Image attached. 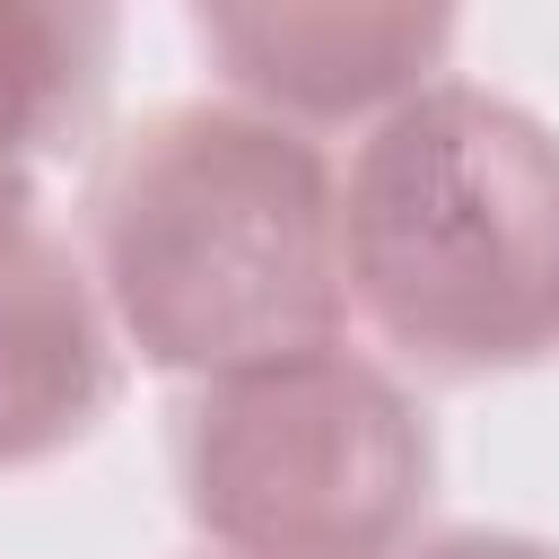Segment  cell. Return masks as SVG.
I'll return each instance as SVG.
<instances>
[{
    "instance_id": "obj_1",
    "label": "cell",
    "mask_w": 559,
    "mask_h": 559,
    "mask_svg": "<svg viewBox=\"0 0 559 559\" xmlns=\"http://www.w3.org/2000/svg\"><path fill=\"white\" fill-rule=\"evenodd\" d=\"M96 297L166 376H253L341 349V175L253 105H157L87 183Z\"/></svg>"
},
{
    "instance_id": "obj_2",
    "label": "cell",
    "mask_w": 559,
    "mask_h": 559,
    "mask_svg": "<svg viewBox=\"0 0 559 559\" xmlns=\"http://www.w3.org/2000/svg\"><path fill=\"white\" fill-rule=\"evenodd\" d=\"M341 288L437 384L559 358V131L463 79L393 105L341 175Z\"/></svg>"
},
{
    "instance_id": "obj_3",
    "label": "cell",
    "mask_w": 559,
    "mask_h": 559,
    "mask_svg": "<svg viewBox=\"0 0 559 559\" xmlns=\"http://www.w3.org/2000/svg\"><path fill=\"white\" fill-rule=\"evenodd\" d=\"M175 480L227 559H402L437 498V437L384 367L314 349L201 384Z\"/></svg>"
},
{
    "instance_id": "obj_4",
    "label": "cell",
    "mask_w": 559,
    "mask_h": 559,
    "mask_svg": "<svg viewBox=\"0 0 559 559\" xmlns=\"http://www.w3.org/2000/svg\"><path fill=\"white\" fill-rule=\"evenodd\" d=\"M192 44L236 87V105L306 131V122H384L393 105L437 87L454 17L384 0H210L192 9Z\"/></svg>"
},
{
    "instance_id": "obj_5",
    "label": "cell",
    "mask_w": 559,
    "mask_h": 559,
    "mask_svg": "<svg viewBox=\"0 0 559 559\" xmlns=\"http://www.w3.org/2000/svg\"><path fill=\"white\" fill-rule=\"evenodd\" d=\"M114 393L122 341L87 262L52 227H26L17 245H0V472H35L87 445Z\"/></svg>"
},
{
    "instance_id": "obj_6",
    "label": "cell",
    "mask_w": 559,
    "mask_h": 559,
    "mask_svg": "<svg viewBox=\"0 0 559 559\" xmlns=\"http://www.w3.org/2000/svg\"><path fill=\"white\" fill-rule=\"evenodd\" d=\"M114 9L96 0H0V157L44 166L70 148L114 70Z\"/></svg>"
},
{
    "instance_id": "obj_7",
    "label": "cell",
    "mask_w": 559,
    "mask_h": 559,
    "mask_svg": "<svg viewBox=\"0 0 559 559\" xmlns=\"http://www.w3.org/2000/svg\"><path fill=\"white\" fill-rule=\"evenodd\" d=\"M402 559H559V542H533V533H489V524H472V533H437V542H419V550H402Z\"/></svg>"
},
{
    "instance_id": "obj_8",
    "label": "cell",
    "mask_w": 559,
    "mask_h": 559,
    "mask_svg": "<svg viewBox=\"0 0 559 559\" xmlns=\"http://www.w3.org/2000/svg\"><path fill=\"white\" fill-rule=\"evenodd\" d=\"M26 227H44V210H35V166H9V157H0V245H17Z\"/></svg>"
}]
</instances>
